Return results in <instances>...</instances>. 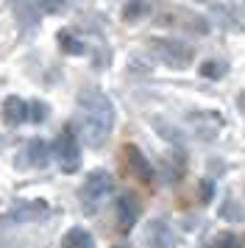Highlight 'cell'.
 Instances as JSON below:
<instances>
[{"instance_id": "obj_18", "label": "cell", "mask_w": 245, "mask_h": 248, "mask_svg": "<svg viewBox=\"0 0 245 248\" xmlns=\"http://www.w3.org/2000/svg\"><path fill=\"white\" fill-rule=\"evenodd\" d=\"M212 195H214V187H212V181H200V187H198L200 203H209V201H212Z\"/></svg>"}, {"instance_id": "obj_15", "label": "cell", "mask_w": 245, "mask_h": 248, "mask_svg": "<svg viewBox=\"0 0 245 248\" xmlns=\"http://www.w3.org/2000/svg\"><path fill=\"white\" fill-rule=\"evenodd\" d=\"M214 248H245V240L234 232H223L214 237Z\"/></svg>"}, {"instance_id": "obj_1", "label": "cell", "mask_w": 245, "mask_h": 248, "mask_svg": "<svg viewBox=\"0 0 245 248\" xmlns=\"http://www.w3.org/2000/svg\"><path fill=\"white\" fill-rule=\"evenodd\" d=\"M78 106H81V131L84 142L89 148H100L111 134L114 125V106L100 90H87L78 92Z\"/></svg>"}, {"instance_id": "obj_7", "label": "cell", "mask_w": 245, "mask_h": 248, "mask_svg": "<svg viewBox=\"0 0 245 248\" xmlns=\"http://www.w3.org/2000/svg\"><path fill=\"white\" fill-rule=\"evenodd\" d=\"M173 243H176V234L167 226V220L156 217L145 226V248H170Z\"/></svg>"}, {"instance_id": "obj_10", "label": "cell", "mask_w": 245, "mask_h": 248, "mask_svg": "<svg viewBox=\"0 0 245 248\" xmlns=\"http://www.w3.org/2000/svg\"><path fill=\"white\" fill-rule=\"evenodd\" d=\"M42 215H47L45 201H22L11 209V220H39Z\"/></svg>"}, {"instance_id": "obj_17", "label": "cell", "mask_w": 245, "mask_h": 248, "mask_svg": "<svg viewBox=\"0 0 245 248\" xmlns=\"http://www.w3.org/2000/svg\"><path fill=\"white\" fill-rule=\"evenodd\" d=\"M45 117H47V106L39 101H33L31 106H28V120H33V123H42Z\"/></svg>"}, {"instance_id": "obj_11", "label": "cell", "mask_w": 245, "mask_h": 248, "mask_svg": "<svg viewBox=\"0 0 245 248\" xmlns=\"http://www.w3.org/2000/svg\"><path fill=\"white\" fill-rule=\"evenodd\" d=\"M61 248H95V240L87 229H70L61 240Z\"/></svg>"}, {"instance_id": "obj_3", "label": "cell", "mask_w": 245, "mask_h": 248, "mask_svg": "<svg viewBox=\"0 0 245 248\" xmlns=\"http://www.w3.org/2000/svg\"><path fill=\"white\" fill-rule=\"evenodd\" d=\"M111 176L106 170H92L84 181V187H81V203H84V209H98L100 203L106 201V195L111 192Z\"/></svg>"}, {"instance_id": "obj_14", "label": "cell", "mask_w": 245, "mask_h": 248, "mask_svg": "<svg viewBox=\"0 0 245 248\" xmlns=\"http://www.w3.org/2000/svg\"><path fill=\"white\" fill-rule=\"evenodd\" d=\"M148 12H151L148 3H125V6H122V20H125V23H137V20H142Z\"/></svg>"}, {"instance_id": "obj_13", "label": "cell", "mask_w": 245, "mask_h": 248, "mask_svg": "<svg viewBox=\"0 0 245 248\" xmlns=\"http://www.w3.org/2000/svg\"><path fill=\"white\" fill-rule=\"evenodd\" d=\"M59 47L64 50L67 56H81V53L87 50V45H84L73 31H59Z\"/></svg>"}, {"instance_id": "obj_2", "label": "cell", "mask_w": 245, "mask_h": 248, "mask_svg": "<svg viewBox=\"0 0 245 248\" xmlns=\"http://www.w3.org/2000/svg\"><path fill=\"white\" fill-rule=\"evenodd\" d=\"M151 50L156 59H162L170 67H187L195 59V50L187 42H178V39H151Z\"/></svg>"}, {"instance_id": "obj_16", "label": "cell", "mask_w": 245, "mask_h": 248, "mask_svg": "<svg viewBox=\"0 0 245 248\" xmlns=\"http://www.w3.org/2000/svg\"><path fill=\"white\" fill-rule=\"evenodd\" d=\"M226 64H223V62H203V64H200V76H203V78H223V76H226Z\"/></svg>"}, {"instance_id": "obj_5", "label": "cell", "mask_w": 245, "mask_h": 248, "mask_svg": "<svg viewBox=\"0 0 245 248\" xmlns=\"http://www.w3.org/2000/svg\"><path fill=\"white\" fill-rule=\"evenodd\" d=\"M189 125L200 140H214L223 131V117L217 112H192L189 114Z\"/></svg>"}, {"instance_id": "obj_8", "label": "cell", "mask_w": 245, "mask_h": 248, "mask_svg": "<svg viewBox=\"0 0 245 248\" xmlns=\"http://www.w3.org/2000/svg\"><path fill=\"white\" fill-rule=\"evenodd\" d=\"M114 209H117V226H120V232H128L137 223V217H139V203L131 195H120L117 203H114Z\"/></svg>"}, {"instance_id": "obj_12", "label": "cell", "mask_w": 245, "mask_h": 248, "mask_svg": "<svg viewBox=\"0 0 245 248\" xmlns=\"http://www.w3.org/2000/svg\"><path fill=\"white\" fill-rule=\"evenodd\" d=\"M28 162L33 168H45L50 162V148H47L45 140H31L28 142Z\"/></svg>"}, {"instance_id": "obj_4", "label": "cell", "mask_w": 245, "mask_h": 248, "mask_svg": "<svg viewBox=\"0 0 245 248\" xmlns=\"http://www.w3.org/2000/svg\"><path fill=\"white\" fill-rule=\"evenodd\" d=\"M53 154H56V159H59V165H61L64 173H76L78 165H81V148H78V140L73 131H61V134L56 137Z\"/></svg>"}, {"instance_id": "obj_9", "label": "cell", "mask_w": 245, "mask_h": 248, "mask_svg": "<svg viewBox=\"0 0 245 248\" xmlns=\"http://www.w3.org/2000/svg\"><path fill=\"white\" fill-rule=\"evenodd\" d=\"M22 120H28V103L17 98V95H9L3 101V123L6 125H20Z\"/></svg>"}, {"instance_id": "obj_6", "label": "cell", "mask_w": 245, "mask_h": 248, "mask_svg": "<svg viewBox=\"0 0 245 248\" xmlns=\"http://www.w3.org/2000/svg\"><path fill=\"white\" fill-rule=\"evenodd\" d=\"M122 162H125L128 173L137 176L139 181H151L153 179V168H151V162L145 159V154L137 145H125L122 148Z\"/></svg>"}]
</instances>
